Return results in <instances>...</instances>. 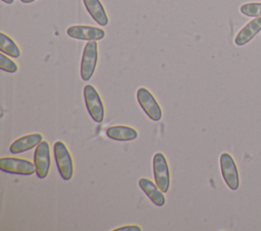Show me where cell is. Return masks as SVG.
Listing matches in <instances>:
<instances>
[{"label":"cell","instance_id":"cell-1","mask_svg":"<svg viewBox=\"0 0 261 231\" xmlns=\"http://www.w3.org/2000/svg\"><path fill=\"white\" fill-rule=\"evenodd\" d=\"M97 63H98L97 41H88L83 50L81 66H80V75L83 80L87 81L92 78L96 70Z\"/></svg>","mask_w":261,"mask_h":231},{"label":"cell","instance_id":"cell-2","mask_svg":"<svg viewBox=\"0 0 261 231\" xmlns=\"http://www.w3.org/2000/svg\"><path fill=\"white\" fill-rule=\"evenodd\" d=\"M53 154L61 178L65 181L71 179L73 175V162L65 143L61 140L55 141L53 146Z\"/></svg>","mask_w":261,"mask_h":231},{"label":"cell","instance_id":"cell-3","mask_svg":"<svg viewBox=\"0 0 261 231\" xmlns=\"http://www.w3.org/2000/svg\"><path fill=\"white\" fill-rule=\"evenodd\" d=\"M84 101L90 117L96 122L101 123L104 120L105 110L98 91L92 84H86L84 88Z\"/></svg>","mask_w":261,"mask_h":231},{"label":"cell","instance_id":"cell-4","mask_svg":"<svg viewBox=\"0 0 261 231\" xmlns=\"http://www.w3.org/2000/svg\"><path fill=\"white\" fill-rule=\"evenodd\" d=\"M0 169L8 174L21 176H30L36 173V167L33 162L15 157H2L0 159Z\"/></svg>","mask_w":261,"mask_h":231},{"label":"cell","instance_id":"cell-5","mask_svg":"<svg viewBox=\"0 0 261 231\" xmlns=\"http://www.w3.org/2000/svg\"><path fill=\"white\" fill-rule=\"evenodd\" d=\"M137 101L144 113L152 120L159 121L162 118V110L155 97L146 88H139L136 93Z\"/></svg>","mask_w":261,"mask_h":231},{"label":"cell","instance_id":"cell-6","mask_svg":"<svg viewBox=\"0 0 261 231\" xmlns=\"http://www.w3.org/2000/svg\"><path fill=\"white\" fill-rule=\"evenodd\" d=\"M153 175L157 186L166 193L170 186V173L167 160L162 153H156L152 161Z\"/></svg>","mask_w":261,"mask_h":231},{"label":"cell","instance_id":"cell-7","mask_svg":"<svg viewBox=\"0 0 261 231\" xmlns=\"http://www.w3.org/2000/svg\"><path fill=\"white\" fill-rule=\"evenodd\" d=\"M220 171L225 184L231 190H237L240 185V178L233 158L228 153H222L219 158Z\"/></svg>","mask_w":261,"mask_h":231},{"label":"cell","instance_id":"cell-8","mask_svg":"<svg viewBox=\"0 0 261 231\" xmlns=\"http://www.w3.org/2000/svg\"><path fill=\"white\" fill-rule=\"evenodd\" d=\"M34 164L36 167L37 177L44 179L47 177L50 166H51V157H50V147L48 141L42 140L35 149L34 152Z\"/></svg>","mask_w":261,"mask_h":231},{"label":"cell","instance_id":"cell-9","mask_svg":"<svg viewBox=\"0 0 261 231\" xmlns=\"http://www.w3.org/2000/svg\"><path fill=\"white\" fill-rule=\"evenodd\" d=\"M68 37L80 41H100L105 37V31L92 25L75 24L70 25L66 30Z\"/></svg>","mask_w":261,"mask_h":231},{"label":"cell","instance_id":"cell-10","mask_svg":"<svg viewBox=\"0 0 261 231\" xmlns=\"http://www.w3.org/2000/svg\"><path fill=\"white\" fill-rule=\"evenodd\" d=\"M261 31V17H255L246 23L234 37V44L242 47L248 44Z\"/></svg>","mask_w":261,"mask_h":231},{"label":"cell","instance_id":"cell-11","mask_svg":"<svg viewBox=\"0 0 261 231\" xmlns=\"http://www.w3.org/2000/svg\"><path fill=\"white\" fill-rule=\"evenodd\" d=\"M139 187L143 190V192L155 206L157 207L164 206L166 201L164 192L157 186L156 183H154L153 181H151L146 177H142L139 180Z\"/></svg>","mask_w":261,"mask_h":231},{"label":"cell","instance_id":"cell-12","mask_svg":"<svg viewBox=\"0 0 261 231\" xmlns=\"http://www.w3.org/2000/svg\"><path fill=\"white\" fill-rule=\"evenodd\" d=\"M43 140V135L41 133H30L15 139L9 147V152L11 154H21L35 147H37Z\"/></svg>","mask_w":261,"mask_h":231},{"label":"cell","instance_id":"cell-13","mask_svg":"<svg viewBox=\"0 0 261 231\" xmlns=\"http://www.w3.org/2000/svg\"><path fill=\"white\" fill-rule=\"evenodd\" d=\"M105 133L110 139L117 141H129L138 137V131L134 127L126 125L110 126L106 129Z\"/></svg>","mask_w":261,"mask_h":231},{"label":"cell","instance_id":"cell-14","mask_svg":"<svg viewBox=\"0 0 261 231\" xmlns=\"http://www.w3.org/2000/svg\"><path fill=\"white\" fill-rule=\"evenodd\" d=\"M83 3L90 14V16L99 24L102 26H105L108 24L109 19L106 13V10L101 3L100 0H83Z\"/></svg>","mask_w":261,"mask_h":231},{"label":"cell","instance_id":"cell-15","mask_svg":"<svg viewBox=\"0 0 261 231\" xmlns=\"http://www.w3.org/2000/svg\"><path fill=\"white\" fill-rule=\"evenodd\" d=\"M0 51L12 58H18L20 56V50L16 43L4 33H0Z\"/></svg>","mask_w":261,"mask_h":231},{"label":"cell","instance_id":"cell-16","mask_svg":"<svg viewBox=\"0 0 261 231\" xmlns=\"http://www.w3.org/2000/svg\"><path fill=\"white\" fill-rule=\"evenodd\" d=\"M243 15L249 17H261V2H249L240 7Z\"/></svg>","mask_w":261,"mask_h":231},{"label":"cell","instance_id":"cell-17","mask_svg":"<svg viewBox=\"0 0 261 231\" xmlns=\"http://www.w3.org/2000/svg\"><path fill=\"white\" fill-rule=\"evenodd\" d=\"M0 69L8 73H15L18 70L17 64L4 53L0 54Z\"/></svg>","mask_w":261,"mask_h":231},{"label":"cell","instance_id":"cell-18","mask_svg":"<svg viewBox=\"0 0 261 231\" xmlns=\"http://www.w3.org/2000/svg\"><path fill=\"white\" fill-rule=\"evenodd\" d=\"M120 230H124V231H141L142 228L138 225H125V226H121L118 228L113 229V231H120Z\"/></svg>","mask_w":261,"mask_h":231},{"label":"cell","instance_id":"cell-19","mask_svg":"<svg viewBox=\"0 0 261 231\" xmlns=\"http://www.w3.org/2000/svg\"><path fill=\"white\" fill-rule=\"evenodd\" d=\"M34 1H36V0H20V2L24 3V4H30V3H33Z\"/></svg>","mask_w":261,"mask_h":231},{"label":"cell","instance_id":"cell-20","mask_svg":"<svg viewBox=\"0 0 261 231\" xmlns=\"http://www.w3.org/2000/svg\"><path fill=\"white\" fill-rule=\"evenodd\" d=\"M1 1L6 3V4H12L14 2V0H1Z\"/></svg>","mask_w":261,"mask_h":231}]
</instances>
